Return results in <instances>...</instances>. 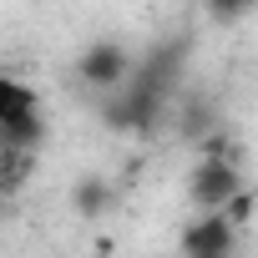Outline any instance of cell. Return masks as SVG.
Segmentation results:
<instances>
[{"instance_id": "5", "label": "cell", "mask_w": 258, "mask_h": 258, "mask_svg": "<svg viewBox=\"0 0 258 258\" xmlns=\"http://www.w3.org/2000/svg\"><path fill=\"white\" fill-rule=\"evenodd\" d=\"M101 198H106V187H101V182H81V192H76V203H81V208H101Z\"/></svg>"}, {"instance_id": "1", "label": "cell", "mask_w": 258, "mask_h": 258, "mask_svg": "<svg viewBox=\"0 0 258 258\" xmlns=\"http://www.w3.org/2000/svg\"><path fill=\"white\" fill-rule=\"evenodd\" d=\"M26 132L36 137V91L16 76H0V137L21 147Z\"/></svg>"}, {"instance_id": "6", "label": "cell", "mask_w": 258, "mask_h": 258, "mask_svg": "<svg viewBox=\"0 0 258 258\" xmlns=\"http://www.w3.org/2000/svg\"><path fill=\"white\" fill-rule=\"evenodd\" d=\"M208 6H218V11H238L243 0H208Z\"/></svg>"}, {"instance_id": "4", "label": "cell", "mask_w": 258, "mask_h": 258, "mask_svg": "<svg viewBox=\"0 0 258 258\" xmlns=\"http://www.w3.org/2000/svg\"><path fill=\"white\" fill-rule=\"evenodd\" d=\"M182 248H187V253H203V258H218V253H228V248H233V223H228L223 213L198 218V223L182 233Z\"/></svg>"}, {"instance_id": "3", "label": "cell", "mask_w": 258, "mask_h": 258, "mask_svg": "<svg viewBox=\"0 0 258 258\" xmlns=\"http://www.w3.org/2000/svg\"><path fill=\"white\" fill-rule=\"evenodd\" d=\"M76 71H81L91 86H116V81L126 76V51L111 46V41H101V46H91V51L76 61Z\"/></svg>"}, {"instance_id": "2", "label": "cell", "mask_w": 258, "mask_h": 258, "mask_svg": "<svg viewBox=\"0 0 258 258\" xmlns=\"http://www.w3.org/2000/svg\"><path fill=\"white\" fill-rule=\"evenodd\" d=\"M243 187V177H238V167L228 162V157H203L198 167H192V203L198 208H223L233 192Z\"/></svg>"}]
</instances>
